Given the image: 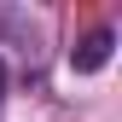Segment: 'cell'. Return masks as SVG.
I'll return each instance as SVG.
<instances>
[{
    "label": "cell",
    "instance_id": "obj_1",
    "mask_svg": "<svg viewBox=\"0 0 122 122\" xmlns=\"http://www.w3.org/2000/svg\"><path fill=\"white\" fill-rule=\"evenodd\" d=\"M111 52H116V29L99 23V29H87V35L70 47V70H76V76H93V70L111 64Z\"/></svg>",
    "mask_w": 122,
    "mask_h": 122
},
{
    "label": "cell",
    "instance_id": "obj_2",
    "mask_svg": "<svg viewBox=\"0 0 122 122\" xmlns=\"http://www.w3.org/2000/svg\"><path fill=\"white\" fill-rule=\"evenodd\" d=\"M0 105H6V58H0Z\"/></svg>",
    "mask_w": 122,
    "mask_h": 122
}]
</instances>
